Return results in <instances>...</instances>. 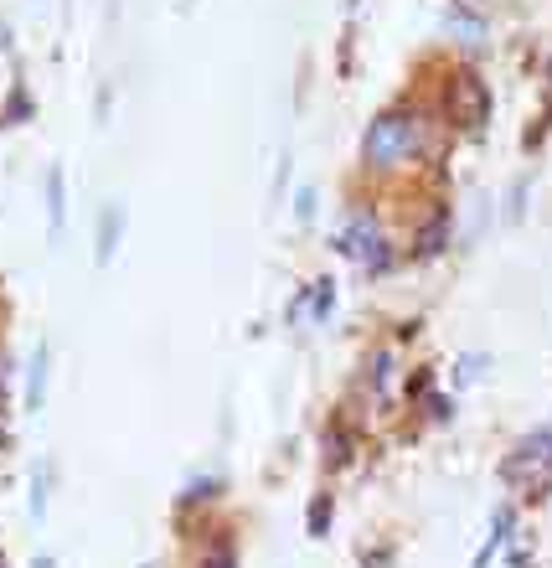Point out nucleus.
<instances>
[{
	"label": "nucleus",
	"instance_id": "ddd939ff",
	"mask_svg": "<svg viewBox=\"0 0 552 568\" xmlns=\"http://www.w3.org/2000/svg\"><path fill=\"white\" fill-rule=\"evenodd\" d=\"M480 367H485V357H464V362H460V383H476Z\"/></svg>",
	"mask_w": 552,
	"mask_h": 568
},
{
	"label": "nucleus",
	"instance_id": "f03ea898",
	"mask_svg": "<svg viewBox=\"0 0 552 568\" xmlns=\"http://www.w3.org/2000/svg\"><path fill=\"white\" fill-rule=\"evenodd\" d=\"M449 114H454L464 130H480V124L491 120V89H485L476 73H454L449 78Z\"/></svg>",
	"mask_w": 552,
	"mask_h": 568
},
{
	"label": "nucleus",
	"instance_id": "0eeeda50",
	"mask_svg": "<svg viewBox=\"0 0 552 568\" xmlns=\"http://www.w3.org/2000/svg\"><path fill=\"white\" fill-rule=\"evenodd\" d=\"M120 223H124V212L109 207L104 223H99V264H109V258H114V243H120Z\"/></svg>",
	"mask_w": 552,
	"mask_h": 568
},
{
	"label": "nucleus",
	"instance_id": "6e6552de",
	"mask_svg": "<svg viewBox=\"0 0 552 568\" xmlns=\"http://www.w3.org/2000/svg\"><path fill=\"white\" fill-rule=\"evenodd\" d=\"M444 239H449V212H439V217L423 227V239H418V258H433L444 248Z\"/></svg>",
	"mask_w": 552,
	"mask_h": 568
},
{
	"label": "nucleus",
	"instance_id": "f257e3e1",
	"mask_svg": "<svg viewBox=\"0 0 552 568\" xmlns=\"http://www.w3.org/2000/svg\"><path fill=\"white\" fill-rule=\"evenodd\" d=\"M418 140H423L418 114H408V109H388V114H377L372 130H367V140H361V161L377 165V171H392V165L413 161Z\"/></svg>",
	"mask_w": 552,
	"mask_h": 568
},
{
	"label": "nucleus",
	"instance_id": "2eb2a0df",
	"mask_svg": "<svg viewBox=\"0 0 552 568\" xmlns=\"http://www.w3.org/2000/svg\"><path fill=\"white\" fill-rule=\"evenodd\" d=\"M31 568H52V558H37V564H31Z\"/></svg>",
	"mask_w": 552,
	"mask_h": 568
},
{
	"label": "nucleus",
	"instance_id": "f8f14e48",
	"mask_svg": "<svg viewBox=\"0 0 552 568\" xmlns=\"http://www.w3.org/2000/svg\"><path fill=\"white\" fill-rule=\"evenodd\" d=\"M42 511H47V480L37 476V480H31V517L42 523Z\"/></svg>",
	"mask_w": 552,
	"mask_h": 568
},
{
	"label": "nucleus",
	"instance_id": "9b49d317",
	"mask_svg": "<svg viewBox=\"0 0 552 568\" xmlns=\"http://www.w3.org/2000/svg\"><path fill=\"white\" fill-rule=\"evenodd\" d=\"M330 300H336V290H330V280H320V290H315V321L330 315Z\"/></svg>",
	"mask_w": 552,
	"mask_h": 568
},
{
	"label": "nucleus",
	"instance_id": "423d86ee",
	"mask_svg": "<svg viewBox=\"0 0 552 568\" xmlns=\"http://www.w3.org/2000/svg\"><path fill=\"white\" fill-rule=\"evenodd\" d=\"M47 217H52V239L62 233V217H68V202H62V171L52 165L47 171Z\"/></svg>",
	"mask_w": 552,
	"mask_h": 568
},
{
	"label": "nucleus",
	"instance_id": "4468645a",
	"mask_svg": "<svg viewBox=\"0 0 552 568\" xmlns=\"http://www.w3.org/2000/svg\"><path fill=\"white\" fill-rule=\"evenodd\" d=\"M310 217H315V192L305 186V192H299V223H310Z\"/></svg>",
	"mask_w": 552,
	"mask_h": 568
},
{
	"label": "nucleus",
	"instance_id": "1a4fd4ad",
	"mask_svg": "<svg viewBox=\"0 0 552 568\" xmlns=\"http://www.w3.org/2000/svg\"><path fill=\"white\" fill-rule=\"evenodd\" d=\"M202 568H238V554H233V542H227V538L212 542L207 558H202Z\"/></svg>",
	"mask_w": 552,
	"mask_h": 568
},
{
	"label": "nucleus",
	"instance_id": "9d476101",
	"mask_svg": "<svg viewBox=\"0 0 552 568\" xmlns=\"http://www.w3.org/2000/svg\"><path fill=\"white\" fill-rule=\"evenodd\" d=\"M326 523H330V496H315L310 501V538H326Z\"/></svg>",
	"mask_w": 552,
	"mask_h": 568
},
{
	"label": "nucleus",
	"instance_id": "20e7f679",
	"mask_svg": "<svg viewBox=\"0 0 552 568\" xmlns=\"http://www.w3.org/2000/svg\"><path fill=\"white\" fill-rule=\"evenodd\" d=\"M341 254H351L361 264V270H388L392 264V254H388V243H382V233H377L372 223H367V217H357V223L346 227L341 233Z\"/></svg>",
	"mask_w": 552,
	"mask_h": 568
},
{
	"label": "nucleus",
	"instance_id": "39448f33",
	"mask_svg": "<svg viewBox=\"0 0 552 568\" xmlns=\"http://www.w3.org/2000/svg\"><path fill=\"white\" fill-rule=\"evenodd\" d=\"M42 398H47V346L31 357V377H27V408L42 414Z\"/></svg>",
	"mask_w": 552,
	"mask_h": 568
},
{
	"label": "nucleus",
	"instance_id": "dca6fc26",
	"mask_svg": "<svg viewBox=\"0 0 552 568\" xmlns=\"http://www.w3.org/2000/svg\"><path fill=\"white\" fill-rule=\"evenodd\" d=\"M0 393H6V362H0Z\"/></svg>",
	"mask_w": 552,
	"mask_h": 568
},
{
	"label": "nucleus",
	"instance_id": "7ed1b4c3",
	"mask_svg": "<svg viewBox=\"0 0 552 568\" xmlns=\"http://www.w3.org/2000/svg\"><path fill=\"white\" fill-rule=\"evenodd\" d=\"M548 470H552V429L522 439V445L507 455V465H501L507 480H538V476H548Z\"/></svg>",
	"mask_w": 552,
	"mask_h": 568
}]
</instances>
